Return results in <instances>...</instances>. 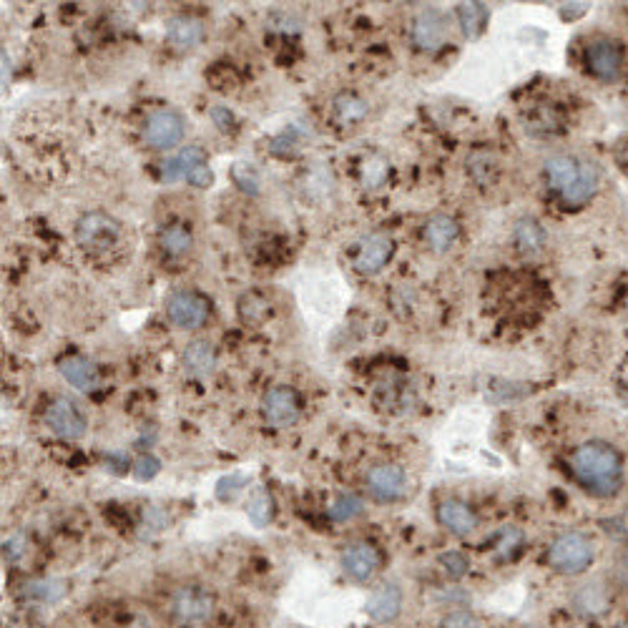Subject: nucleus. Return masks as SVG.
<instances>
[{
    "instance_id": "34",
    "label": "nucleus",
    "mask_w": 628,
    "mask_h": 628,
    "mask_svg": "<svg viewBox=\"0 0 628 628\" xmlns=\"http://www.w3.org/2000/svg\"><path fill=\"white\" fill-rule=\"evenodd\" d=\"M440 628H480V618L475 616L473 611L460 608V611H450L448 616L440 621Z\"/></svg>"
},
{
    "instance_id": "10",
    "label": "nucleus",
    "mask_w": 628,
    "mask_h": 628,
    "mask_svg": "<svg viewBox=\"0 0 628 628\" xmlns=\"http://www.w3.org/2000/svg\"><path fill=\"white\" fill-rule=\"evenodd\" d=\"M46 425L61 440H81L88 430V420L68 397H56L46 407Z\"/></svg>"
},
{
    "instance_id": "13",
    "label": "nucleus",
    "mask_w": 628,
    "mask_h": 628,
    "mask_svg": "<svg viewBox=\"0 0 628 628\" xmlns=\"http://www.w3.org/2000/svg\"><path fill=\"white\" fill-rule=\"evenodd\" d=\"M392 254H395V242H392L390 234L375 232V234H370V237L362 239L360 247H357V252H355V259H352V264H355V269L360 274L372 277V274L382 272V267L390 262Z\"/></svg>"
},
{
    "instance_id": "25",
    "label": "nucleus",
    "mask_w": 628,
    "mask_h": 628,
    "mask_svg": "<svg viewBox=\"0 0 628 628\" xmlns=\"http://www.w3.org/2000/svg\"><path fill=\"white\" fill-rule=\"evenodd\" d=\"M191 242H194V237H191L186 224H169V227L161 229L159 234V247L164 249V254H169V257H184L191 249Z\"/></svg>"
},
{
    "instance_id": "21",
    "label": "nucleus",
    "mask_w": 628,
    "mask_h": 628,
    "mask_svg": "<svg viewBox=\"0 0 628 628\" xmlns=\"http://www.w3.org/2000/svg\"><path fill=\"white\" fill-rule=\"evenodd\" d=\"M423 239L433 252H448L460 239L458 222L453 217H448V214H435V217H430L425 222Z\"/></svg>"
},
{
    "instance_id": "24",
    "label": "nucleus",
    "mask_w": 628,
    "mask_h": 628,
    "mask_svg": "<svg viewBox=\"0 0 628 628\" xmlns=\"http://www.w3.org/2000/svg\"><path fill=\"white\" fill-rule=\"evenodd\" d=\"M332 111H335L337 124L355 126V124H360V121H365V116L370 114V106H367L365 98H360L357 93L345 91L335 96V101H332Z\"/></svg>"
},
{
    "instance_id": "28",
    "label": "nucleus",
    "mask_w": 628,
    "mask_h": 628,
    "mask_svg": "<svg viewBox=\"0 0 628 628\" xmlns=\"http://www.w3.org/2000/svg\"><path fill=\"white\" fill-rule=\"evenodd\" d=\"M66 593V583L53 581V578H36L28 586H23V596L38 603H56Z\"/></svg>"
},
{
    "instance_id": "22",
    "label": "nucleus",
    "mask_w": 628,
    "mask_h": 628,
    "mask_svg": "<svg viewBox=\"0 0 628 628\" xmlns=\"http://www.w3.org/2000/svg\"><path fill=\"white\" fill-rule=\"evenodd\" d=\"M166 41L179 51H189L204 41V23L194 16H174L166 23Z\"/></svg>"
},
{
    "instance_id": "5",
    "label": "nucleus",
    "mask_w": 628,
    "mask_h": 628,
    "mask_svg": "<svg viewBox=\"0 0 628 628\" xmlns=\"http://www.w3.org/2000/svg\"><path fill=\"white\" fill-rule=\"evenodd\" d=\"M121 237V224L106 212H88L76 222V242L86 252H106Z\"/></svg>"
},
{
    "instance_id": "36",
    "label": "nucleus",
    "mask_w": 628,
    "mask_h": 628,
    "mask_svg": "<svg viewBox=\"0 0 628 628\" xmlns=\"http://www.w3.org/2000/svg\"><path fill=\"white\" fill-rule=\"evenodd\" d=\"M159 468H161V463L154 458V455H144V458H141L139 463H136L134 473H136V478H139V480H151L156 473H159Z\"/></svg>"
},
{
    "instance_id": "35",
    "label": "nucleus",
    "mask_w": 628,
    "mask_h": 628,
    "mask_svg": "<svg viewBox=\"0 0 628 628\" xmlns=\"http://www.w3.org/2000/svg\"><path fill=\"white\" fill-rule=\"evenodd\" d=\"M387 176V164L380 159H370L365 161V166H362V181H365L367 186H380L382 181H385Z\"/></svg>"
},
{
    "instance_id": "27",
    "label": "nucleus",
    "mask_w": 628,
    "mask_h": 628,
    "mask_svg": "<svg viewBox=\"0 0 628 628\" xmlns=\"http://www.w3.org/2000/svg\"><path fill=\"white\" fill-rule=\"evenodd\" d=\"M488 16L490 13L483 3H463V6L458 8L460 28H463V33L468 38H478L480 33L485 31V26H488Z\"/></svg>"
},
{
    "instance_id": "31",
    "label": "nucleus",
    "mask_w": 628,
    "mask_h": 628,
    "mask_svg": "<svg viewBox=\"0 0 628 628\" xmlns=\"http://www.w3.org/2000/svg\"><path fill=\"white\" fill-rule=\"evenodd\" d=\"M362 510H365V503H362L357 495L345 493L330 505V518L335 520V523H350L357 515H362Z\"/></svg>"
},
{
    "instance_id": "2",
    "label": "nucleus",
    "mask_w": 628,
    "mask_h": 628,
    "mask_svg": "<svg viewBox=\"0 0 628 628\" xmlns=\"http://www.w3.org/2000/svg\"><path fill=\"white\" fill-rule=\"evenodd\" d=\"M596 548L581 531H566L551 541L546 551V563L558 576H581L593 566Z\"/></svg>"
},
{
    "instance_id": "12",
    "label": "nucleus",
    "mask_w": 628,
    "mask_h": 628,
    "mask_svg": "<svg viewBox=\"0 0 628 628\" xmlns=\"http://www.w3.org/2000/svg\"><path fill=\"white\" fill-rule=\"evenodd\" d=\"M583 61L591 76L601 81H616L623 71V48L611 38H598L586 48Z\"/></svg>"
},
{
    "instance_id": "30",
    "label": "nucleus",
    "mask_w": 628,
    "mask_h": 628,
    "mask_svg": "<svg viewBox=\"0 0 628 628\" xmlns=\"http://www.w3.org/2000/svg\"><path fill=\"white\" fill-rule=\"evenodd\" d=\"M468 171L480 186H488L493 184L495 174H498V161H495L493 154H488V151H475L468 159Z\"/></svg>"
},
{
    "instance_id": "15",
    "label": "nucleus",
    "mask_w": 628,
    "mask_h": 628,
    "mask_svg": "<svg viewBox=\"0 0 628 628\" xmlns=\"http://www.w3.org/2000/svg\"><path fill=\"white\" fill-rule=\"evenodd\" d=\"M438 523L450 536L465 538L478 528V513L470 503L460 498H445L438 505Z\"/></svg>"
},
{
    "instance_id": "18",
    "label": "nucleus",
    "mask_w": 628,
    "mask_h": 628,
    "mask_svg": "<svg viewBox=\"0 0 628 628\" xmlns=\"http://www.w3.org/2000/svg\"><path fill=\"white\" fill-rule=\"evenodd\" d=\"M365 611L372 621L392 623L402 611V591L395 583H382L370 593L365 603Z\"/></svg>"
},
{
    "instance_id": "29",
    "label": "nucleus",
    "mask_w": 628,
    "mask_h": 628,
    "mask_svg": "<svg viewBox=\"0 0 628 628\" xmlns=\"http://www.w3.org/2000/svg\"><path fill=\"white\" fill-rule=\"evenodd\" d=\"M247 515L257 528H264L274 518V500L267 490H254L247 503Z\"/></svg>"
},
{
    "instance_id": "8",
    "label": "nucleus",
    "mask_w": 628,
    "mask_h": 628,
    "mask_svg": "<svg viewBox=\"0 0 628 628\" xmlns=\"http://www.w3.org/2000/svg\"><path fill=\"white\" fill-rule=\"evenodd\" d=\"M365 488L377 503H395L407 493V475L395 463H377L367 470Z\"/></svg>"
},
{
    "instance_id": "1",
    "label": "nucleus",
    "mask_w": 628,
    "mask_h": 628,
    "mask_svg": "<svg viewBox=\"0 0 628 628\" xmlns=\"http://www.w3.org/2000/svg\"><path fill=\"white\" fill-rule=\"evenodd\" d=\"M568 470L593 498H613L623 488V455L606 440H588L573 448Z\"/></svg>"
},
{
    "instance_id": "7",
    "label": "nucleus",
    "mask_w": 628,
    "mask_h": 628,
    "mask_svg": "<svg viewBox=\"0 0 628 628\" xmlns=\"http://www.w3.org/2000/svg\"><path fill=\"white\" fill-rule=\"evenodd\" d=\"M186 124L181 119V114H176L174 109H159L151 111L144 121V139L151 149L169 151L174 146L181 144L184 139Z\"/></svg>"
},
{
    "instance_id": "11",
    "label": "nucleus",
    "mask_w": 628,
    "mask_h": 628,
    "mask_svg": "<svg viewBox=\"0 0 628 628\" xmlns=\"http://www.w3.org/2000/svg\"><path fill=\"white\" fill-rule=\"evenodd\" d=\"M382 553L375 543L355 541L342 551V571L350 581L370 583L380 573Z\"/></svg>"
},
{
    "instance_id": "14",
    "label": "nucleus",
    "mask_w": 628,
    "mask_h": 628,
    "mask_svg": "<svg viewBox=\"0 0 628 628\" xmlns=\"http://www.w3.org/2000/svg\"><path fill=\"white\" fill-rule=\"evenodd\" d=\"M410 36L417 51H438L448 38V21L438 8H425L412 21Z\"/></svg>"
},
{
    "instance_id": "19",
    "label": "nucleus",
    "mask_w": 628,
    "mask_h": 628,
    "mask_svg": "<svg viewBox=\"0 0 628 628\" xmlns=\"http://www.w3.org/2000/svg\"><path fill=\"white\" fill-rule=\"evenodd\" d=\"M58 372H61L63 380L71 387L81 392H93L101 382V375H98V367L93 365L91 360L78 355H68L58 362Z\"/></svg>"
},
{
    "instance_id": "9",
    "label": "nucleus",
    "mask_w": 628,
    "mask_h": 628,
    "mask_svg": "<svg viewBox=\"0 0 628 628\" xmlns=\"http://www.w3.org/2000/svg\"><path fill=\"white\" fill-rule=\"evenodd\" d=\"M299 412H302V402L292 387L277 385L262 397V415L274 430L292 428L299 420Z\"/></svg>"
},
{
    "instance_id": "39",
    "label": "nucleus",
    "mask_w": 628,
    "mask_h": 628,
    "mask_svg": "<svg viewBox=\"0 0 628 628\" xmlns=\"http://www.w3.org/2000/svg\"><path fill=\"white\" fill-rule=\"evenodd\" d=\"M621 164L628 169V144L623 146V151H621Z\"/></svg>"
},
{
    "instance_id": "4",
    "label": "nucleus",
    "mask_w": 628,
    "mask_h": 628,
    "mask_svg": "<svg viewBox=\"0 0 628 628\" xmlns=\"http://www.w3.org/2000/svg\"><path fill=\"white\" fill-rule=\"evenodd\" d=\"M161 179L164 181H189L196 189H206L212 186L214 176L209 169V159L201 146H186L181 149L174 159L161 164Z\"/></svg>"
},
{
    "instance_id": "20",
    "label": "nucleus",
    "mask_w": 628,
    "mask_h": 628,
    "mask_svg": "<svg viewBox=\"0 0 628 628\" xmlns=\"http://www.w3.org/2000/svg\"><path fill=\"white\" fill-rule=\"evenodd\" d=\"M181 362H184L186 375L194 377V380H204L217 370V350H214L212 342L194 340L186 345Z\"/></svg>"
},
{
    "instance_id": "26",
    "label": "nucleus",
    "mask_w": 628,
    "mask_h": 628,
    "mask_svg": "<svg viewBox=\"0 0 628 628\" xmlns=\"http://www.w3.org/2000/svg\"><path fill=\"white\" fill-rule=\"evenodd\" d=\"M596 191H598V171L593 169L591 164H586V169H583V176L578 179V184L573 186V189L568 191V194L563 196L561 201L566 206H573V209H578V206L588 204Z\"/></svg>"
},
{
    "instance_id": "37",
    "label": "nucleus",
    "mask_w": 628,
    "mask_h": 628,
    "mask_svg": "<svg viewBox=\"0 0 628 628\" xmlns=\"http://www.w3.org/2000/svg\"><path fill=\"white\" fill-rule=\"evenodd\" d=\"M613 583H616L621 591L628 593V551H623L616 558V566H613Z\"/></svg>"
},
{
    "instance_id": "17",
    "label": "nucleus",
    "mask_w": 628,
    "mask_h": 628,
    "mask_svg": "<svg viewBox=\"0 0 628 628\" xmlns=\"http://www.w3.org/2000/svg\"><path fill=\"white\" fill-rule=\"evenodd\" d=\"M613 601V593L611 586L603 581H591V583H583V586L576 588L573 593L571 603H573V611L581 613L586 618H598L603 613H608Z\"/></svg>"
},
{
    "instance_id": "33",
    "label": "nucleus",
    "mask_w": 628,
    "mask_h": 628,
    "mask_svg": "<svg viewBox=\"0 0 628 628\" xmlns=\"http://www.w3.org/2000/svg\"><path fill=\"white\" fill-rule=\"evenodd\" d=\"M520 546H523V533L518 528H503L495 541V551L500 553V558H513Z\"/></svg>"
},
{
    "instance_id": "3",
    "label": "nucleus",
    "mask_w": 628,
    "mask_h": 628,
    "mask_svg": "<svg viewBox=\"0 0 628 628\" xmlns=\"http://www.w3.org/2000/svg\"><path fill=\"white\" fill-rule=\"evenodd\" d=\"M171 616L179 626H201L209 618L214 616V608H217V601H214V593L206 586H199V583H186V586H179L174 593H171Z\"/></svg>"
},
{
    "instance_id": "23",
    "label": "nucleus",
    "mask_w": 628,
    "mask_h": 628,
    "mask_svg": "<svg viewBox=\"0 0 628 628\" xmlns=\"http://www.w3.org/2000/svg\"><path fill=\"white\" fill-rule=\"evenodd\" d=\"M513 244L520 254H528V257L541 254L546 247V229L533 217L518 219L513 227Z\"/></svg>"
},
{
    "instance_id": "40",
    "label": "nucleus",
    "mask_w": 628,
    "mask_h": 628,
    "mask_svg": "<svg viewBox=\"0 0 628 628\" xmlns=\"http://www.w3.org/2000/svg\"><path fill=\"white\" fill-rule=\"evenodd\" d=\"M618 628H628V623H623V626H618Z\"/></svg>"
},
{
    "instance_id": "16",
    "label": "nucleus",
    "mask_w": 628,
    "mask_h": 628,
    "mask_svg": "<svg viewBox=\"0 0 628 628\" xmlns=\"http://www.w3.org/2000/svg\"><path fill=\"white\" fill-rule=\"evenodd\" d=\"M583 169H586V164L578 161L576 156L558 154L546 161V169L543 171H546L548 186H551V189L563 199V196H566L568 191L578 184V179L583 176Z\"/></svg>"
},
{
    "instance_id": "41",
    "label": "nucleus",
    "mask_w": 628,
    "mask_h": 628,
    "mask_svg": "<svg viewBox=\"0 0 628 628\" xmlns=\"http://www.w3.org/2000/svg\"><path fill=\"white\" fill-rule=\"evenodd\" d=\"M626 513H628V510H626Z\"/></svg>"
},
{
    "instance_id": "32",
    "label": "nucleus",
    "mask_w": 628,
    "mask_h": 628,
    "mask_svg": "<svg viewBox=\"0 0 628 628\" xmlns=\"http://www.w3.org/2000/svg\"><path fill=\"white\" fill-rule=\"evenodd\" d=\"M440 568H443V573L448 578H453V581H460L463 576H468L470 561L463 556V553L450 551V553H443V556H440Z\"/></svg>"
},
{
    "instance_id": "38",
    "label": "nucleus",
    "mask_w": 628,
    "mask_h": 628,
    "mask_svg": "<svg viewBox=\"0 0 628 628\" xmlns=\"http://www.w3.org/2000/svg\"><path fill=\"white\" fill-rule=\"evenodd\" d=\"M23 543V538L21 536H16V538H11V541L6 543V558L8 561H16L18 556H21L23 553V548H18Z\"/></svg>"
},
{
    "instance_id": "6",
    "label": "nucleus",
    "mask_w": 628,
    "mask_h": 628,
    "mask_svg": "<svg viewBox=\"0 0 628 628\" xmlns=\"http://www.w3.org/2000/svg\"><path fill=\"white\" fill-rule=\"evenodd\" d=\"M166 314H169L171 325H176L179 330H199L209 314H212V304L204 294L199 292H174L166 302Z\"/></svg>"
}]
</instances>
